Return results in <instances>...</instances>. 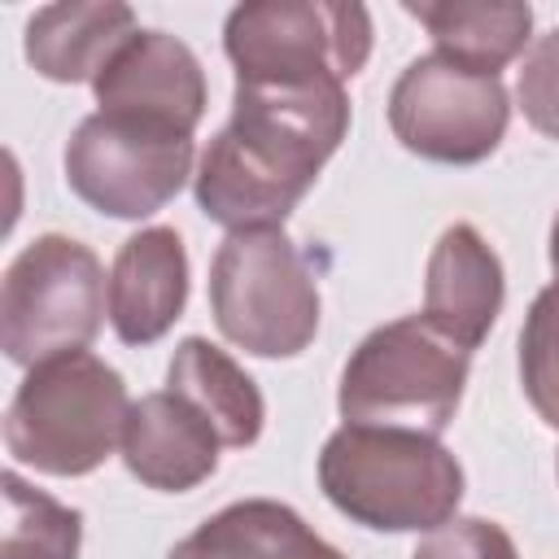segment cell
Returning <instances> with one entry per match:
<instances>
[{
    "label": "cell",
    "mask_w": 559,
    "mask_h": 559,
    "mask_svg": "<svg viewBox=\"0 0 559 559\" xmlns=\"http://www.w3.org/2000/svg\"><path fill=\"white\" fill-rule=\"evenodd\" d=\"M349 131L341 83H236L231 122L192 179L197 205L227 231L284 227Z\"/></svg>",
    "instance_id": "obj_1"
},
{
    "label": "cell",
    "mask_w": 559,
    "mask_h": 559,
    "mask_svg": "<svg viewBox=\"0 0 559 559\" xmlns=\"http://www.w3.org/2000/svg\"><path fill=\"white\" fill-rule=\"evenodd\" d=\"M319 489L376 533H432L463 502V467L441 437L341 424L319 450Z\"/></svg>",
    "instance_id": "obj_2"
},
{
    "label": "cell",
    "mask_w": 559,
    "mask_h": 559,
    "mask_svg": "<svg viewBox=\"0 0 559 559\" xmlns=\"http://www.w3.org/2000/svg\"><path fill=\"white\" fill-rule=\"evenodd\" d=\"M127 415V380L105 358L74 349L26 371L4 415V445L44 476H87L122 445Z\"/></svg>",
    "instance_id": "obj_3"
},
{
    "label": "cell",
    "mask_w": 559,
    "mask_h": 559,
    "mask_svg": "<svg viewBox=\"0 0 559 559\" xmlns=\"http://www.w3.org/2000/svg\"><path fill=\"white\" fill-rule=\"evenodd\" d=\"M467 358L472 354L445 341L424 314L393 319L367 332L349 354L336 406L345 424L441 437L463 402Z\"/></svg>",
    "instance_id": "obj_4"
},
{
    "label": "cell",
    "mask_w": 559,
    "mask_h": 559,
    "mask_svg": "<svg viewBox=\"0 0 559 559\" xmlns=\"http://www.w3.org/2000/svg\"><path fill=\"white\" fill-rule=\"evenodd\" d=\"M218 332L258 358H297L319 332V284L284 227L227 231L210 262Z\"/></svg>",
    "instance_id": "obj_5"
},
{
    "label": "cell",
    "mask_w": 559,
    "mask_h": 559,
    "mask_svg": "<svg viewBox=\"0 0 559 559\" xmlns=\"http://www.w3.org/2000/svg\"><path fill=\"white\" fill-rule=\"evenodd\" d=\"M105 297V266L87 245L61 231L35 236L0 284V349L17 367L87 349L100 332Z\"/></svg>",
    "instance_id": "obj_6"
},
{
    "label": "cell",
    "mask_w": 559,
    "mask_h": 559,
    "mask_svg": "<svg viewBox=\"0 0 559 559\" xmlns=\"http://www.w3.org/2000/svg\"><path fill=\"white\" fill-rule=\"evenodd\" d=\"M236 83H349L371 57V13L336 0H253L223 26Z\"/></svg>",
    "instance_id": "obj_7"
},
{
    "label": "cell",
    "mask_w": 559,
    "mask_h": 559,
    "mask_svg": "<svg viewBox=\"0 0 559 559\" xmlns=\"http://www.w3.org/2000/svg\"><path fill=\"white\" fill-rule=\"evenodd\" d=\"M192 175V135L127 118L87 114L66 144V183L79 201L109 218H148Z\"/></svg>",
    "instance_id": "obj_8"
},
{
    "label": "cell",
    "mask_w": 559,
    "mask_h": 559,
    "mask_svg": "<svg viewBox=\"0 0 559 559\" xmlns=\"http://www.w3.org/2000/svg\"><path fill=\"white\" fill-rule=\"evenodd\" d=\"M511 122V100L498 74H480L441 52L415 57L389 92V127L402 148L445 162H485Z\"/></svg>",
    "instance_id": "obj_9"
},
{
    "label": "cell",
    "mask_w": 559,
    "mask_h": 559,
    "mask_svg": "<svg viewBox=\"0 0 559 559\" xmlns=\"http://www.w3.org/2000/svg\"><path fill=\"white\" fill-rule=\"evenodd\" d=\"M92 87L100 114L162 122L183 135L205 118V70L197 52L166 31H135Z\"/></svg>",
    "instance_id": "obj_10"
},
{
    "label": "cell",
    "mask_w": 559,
    "mask_h": 559,
    "mask_svg": "<svg viewBox=\"0 0 559 559\" xmlns=\"http://www.w3.org/2000/svg\"><path fill=\"white\" fill-rule=\"evenodd\" d=\"M218 450V428L188 397L162 389L131 402L122 428V463L140 485L162 493H188L214 476Z\"/></svg>",
    "instance_id": "obj_11"
},
{
    "label": "cell",
    "mask_w": 559,
    "mask_h": 559,
    "mask_svg": "<svg viewBox=\"0 0 559 559\" xmlns=\"http://www.w3.org/2000/svg\"><path fill=\"white\" fill-rule=\"evenodd\" d=\"M502 262L485 245V236L472 223H454L437 236L428 253V275H424V319L454 341L459 349H476L489 328L502 314Z\"/></svg>",
    "instance_id": "obj_12"
},
{
    "label": "cell",
    "mask_w": 559,
    "mask_h": 559,
    "mask_svg": "<svg viewBox=\"0 0 559 559\" xmlns=\"http://www.w3.org/2000/svg\"><path fill=\"white\" fill-rule=\"evenodd\" d=\"M188 301V253L175 227H144L122 240L109 271V323L122 345L162 341Z\"/></svg>",
    "instance_id": "obj_13"
},
{
    "label": "cell",
    "mask_w": 559,
    "mask_h": 559,
    "mask_svg": "<svg viewBox=\"0 0 559 559\" xmlns=\"http://www.w3.org/2000/svg\"><path fill=\"white\" fill-rule=\"evenodd\" d=\"M135 31V13L118 0L44 4L26 22V61L52 83H96Z\"/></svg>",
    "instance_id": "obj_14"
},
{
    "label": "cell",
    "mask_w": 559,
    "mask_h": 559,
    "mask_svg": "<svg viewBox=\"0 0 559 559\" xmlns=\"http://www.w3.org/2000/svg\"><path fill=\"white\" fill-rule=\"evenodd\" d=\"M166 559H345L293 507L245 498L197 524Z\"/></svg>",
    "instance_id": "obj_15"
},
{
    "label": "cell",
    "mask_w": 559,
    "mask_h": 559,
    "mask_svg": "<svg viewBox=\"0 0 559 559\" xmlns=\"http://www.w3.org/2000/svg\"><path fill=\"white\" fill-rule=\"evenodd\" d=\"M166 389L188 397L223 437V445H253L266 424V402L258 384L240 371L231 354L210 345L205 336H188L175 345V358L166 367Z\"/></svg>",
    "instance_id": "obj_16"
},
{
    "label": "cell",
    "mask_w": 559,
    "mask_h": 559,
    "mask_svg": "<svg viewBox=\"0 0 559 559\" xmlns=\"http://www.w3.org/2000/svg\"><path fill=\"white\" fill-rule=\"evenodd\" d=\"M406 13L432 35L441 57L480 74H498L515 61L533 31V9L520 0H432L406 4Z\"/></svg>",
    "instance_id": "obj_17"
},
{
    "label": "cell",
    "mask_w": 559,
    "mask_h": 559,
    "mask_svg": "<svg viewBox=\"0 0 559 559\" xmlns=\"http://www.w3.org/2000/svg\"><path fill=\"white\" fill-rule=\"evenodd\" d=\"M83 515L44 489L4 472V546L0 559H79Z\"/></svg>",
    "instance_id": "obj_18"
},
{
    "label": "cell",
    "mask_w": 559,
    "mask_h": 559,
    "mask_svg": "<svg viewBox=\"0 0 559 559\" xmlns=\"http://www.w3.org/2000/svg\"><path fill=\"white\" fill-rule=\"evenodd\" d=\"M520 380L533 411L559 428V280L546 284L520 328Z\"/></svg>",
    "instance_id": "obj_19"
},
{
    "label": "cell",
    "mask_w": 559,
    "mask_h": 559,
    "mask_svg": "<svg viewBox=\"0 0 559 559\" xmlns=\"http://www.w3.org/2000/svg\"><path fill=\"white\" fill-rule=\"evenodd\" d=\"M411 559H520L511 533L480 515H454L432 528Z\"/></svg>",
    "instance_id": "obj_20"
},
{
    "label": "cell",
    "mask_w": 559,
    "mask_h": 559,
    "mask_svg": "<svg viewBox=\"0 0 559 559\" xmlns=\"http://www.w3.org/2000/svg\"><path fill=\"white\" fill-rule=\"evenodd\" d=\"M515 96H520V109L533 122V131L559 140V26L528 48Z\"/></svg>",
    "instance_id": "obj_21"
},
{
    "label": "cell",
    "mask_w": 559,
    "mask_h": 559,
    "mask_svg": "<svg viewBox=\"0 0 559 559\" xmlns=\"http://www.w3.org/2000/svg\"><path fill=\"white\" fill-rule=\"evenodd\" d=\"M550 266H555V275H559V214H555V223H550Z\"/></svg>",
    "instance_id": "obj_22"
}]
</instances>
